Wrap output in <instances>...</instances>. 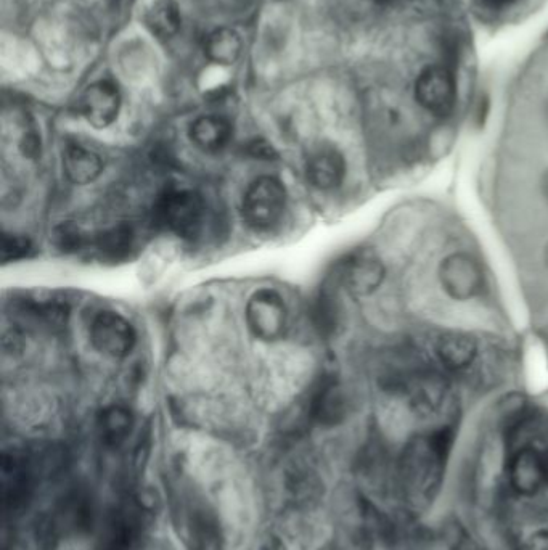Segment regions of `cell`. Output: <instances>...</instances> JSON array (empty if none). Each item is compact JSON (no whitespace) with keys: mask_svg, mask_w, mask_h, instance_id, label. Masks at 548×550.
Listing matches in <instances>:
<instances>
[{"mask_svg":"<svg viewBox=\"0 0 548 550\" xmlns=\"http://www.w3.org/2000/svg\"><path fill=\"white\" fill-rule=\"evenodd\" d=\"M454 438L452 428L441 427L407 444L401 459V480L412 504H430L438 496Z\"/></svg>","mask_w":548,"mask_h":550,"instance_id":"1","label":"cell"},{"mask_svg":"<svg viewBox=\"0 0 548 550\" xmlns=\"http://www.w3.org/2000/svg\"><path fill=\"white\" fill-rule=\"evenodd\" d=\"M44 478H52L45 451L4 452L0 462V499L5 517L25 514Z\"/></svg>","mask_w":548,"mask_h":550,"instance_id":"2","label":"cell"},{"mask_svg":"<svg viewBox=\"0 0 548 550\" xmlns=\"http://www.w3.org/2000/svg\"><path fill=\"white\" fill-rule=\"evenodd\" d=\"M94 523V502L87 491L74 488L58 499L49 514L37 520L39 550H55L58 542L71 534L84 533Z\"/></svg>","mask_w":548,"mask_h":550,"instance_id":"3","label":"cell"},{"mask_svg":"<svg viewBox=\"0 0 548 550\" xmlns=\"http://www.w3.org/2000/svg\"><path fill=\"white\" fill-rule=\"evenodd\" d=\"M150 507L129 496L108 514L95 550H139L150 525Z\"/></svg>","mask_w":548,"mask_h":550,"instance_id":"4","label":"cell"},{"mask_svg":"<svg viewBox=\"0 0 548 550\" xmlns=\"http://www.w3.org/2000/svg\"><path fill=\"white\" fill-rule=\"evenodd\" d=\"M438 284L455 303L481 300L489 290L483 263L468 251H452L439 261Z\"/></svg>","mask_w":548,"mask_h":550,"instance_id":"5","label":"cell"},{"mask_svg":"<svg viewBox=\"0 0 548 550\" xmlns=\"http://www.w3.org/2000/svg\"><path fill=\"white\" fill-rule=\"evenodd\" d=\"M177 526L189 550H224L219 518L203 499L195 494H182L177 501Z\"/></svg>","mask_w":548,"mask_h":550,"instance_id":"6","label":"cell"},{"mask_svg":"<svg viewBox=\"0 0 548 550\" xmlns=\"http://www.w3.org/2000/svg\"><path fill=\"white\" fill-rule=\"evenodd\" d=\"M156 221L180 239H195L206 219V203L200 193L189 189H171L156 205Z\"/></svg>","mask_w":548,"mask_h":550,"instance_id":"7","label":"cell"},{"mask_svg":"<svg viewBox=\"0 0 548 550\" xmlns=\"http://www.w3.org/2000/svg\"><path fill=\"white\" fill-rule=\"evenodd\" d=\"M287 208V189L275 177H259L243 197V216L251 227L267 230L282 219Z\"/></svg>","mask_w":548,"mask_h":550,"instance_id":"8","label":"cell"},{"mask_svg":"<svg viewBox=\"0 0 548 550\" xmlns=\"http://www.w3.org/2000/svg\"><path fill=\"white\" fill-rule=\"evenodd\" d=\"M246 324L254 337L262 341H277L285 335L288 322L287 306L279 293L262 288L246 304Z\"/></svg>","mask_w":548,"mask_h":550,"instance_id":"9","label":"cell"},{"mask_svg":"<svg viewBox=\"0 0 548 550\" xmlns=\"http://www.w3.org/2000/svg\"><path fill=\"white\" fill-rule=\"evenodd\" d=\"M414 92L415 100L426 113L436 118L452 115L457 103V83L454 74L444 66H428L418 74Z\"/></svg>","mask_w":548,"mask_h":550,"instance_id":"10","label":"cell"},{"mask_svg":"<svg viewBox=\"0 0 548 550\" xmlns=\"http://www.w3.org/2000/svg\"><path fill=\"white\" fill-rule=\"evenodd\" d=\"M341 284L357 298H367L383 287L388 277V267L373 251L352 253L341 264Z\"/></svg>","mask_w":548,"mask_h":550,"instance_id":"11","label":"cell"},{"mask_svg":"<svg viewBox=\"0 0 548 550\" xmlns=\"http://www.w3.org/2000/svg\"><path fill=\"white\" fill-rule=\"evenodd\" d=\"M90 341L108 358L121 359L134 349L137 333L118 312L103 311L90 325Z\"/></svg>","mask_w":548,"mask_h":550,"instance_id":"12","label":"cell"},{"mask_svg":"<svg viewBox=\"0 0 548 550\" xmlns=\"http://www.w3.org/2000/svg\"><path fill=\"white\" fill-rule=\"evenodd\" d=\"M434 359L449 374H463L475 366L479 343L473 335L460 330L439 333L433 341Z\"/></svg>","mask_w":548,"mask_h":550,"instance_id":"13","label":"cell"},{"mask_svg":"<svg viewBox=\"0 0 548 550\" xmlns=\"http://www.w3.org/2000/svg\"><path fill=\"white\" fill-rule=\"evenodd\" d=\"M306 174L307 181L317 190L340 189L348 177V161L333 145H320L307 158Z\"/></svg>","mask_w":548,"mask_h":550,"instance_id":"14","label":"cell"},{"mask_svg":"<svg viewBox=\"0 0 548 550\" xmlns=\"http://www.w3.org/2000/svg\"><path fill=\"white\" fill-rule=\"evenodd\" d=\"M121 108V94L110 81L90 84L79 100V111L94 128L105 129L115 123Z\"/></svg>","mask_w":548,"mask_h":550,"instance_id":"15","label":"cell"},{"mask_svg":"<svg viewBox=\"0 0 548 550\" xmlns=\"http://www.w3.org/2000/svg\"><path fill=\"white\" fill-rule=\"evenodd\" d=\"M349 414V399L343 385L333 377L324 378L312 395L309 415L322 427L340 425Z\"/></svg>","mask_w":548,"mask_h":550,"instance_id":"16","label":"cell"},{"mask_svg":"<svg viewBox=\"0 0 548 550\" xmlns=\"http://www.w3.org/2000/svg\"><path fill=\"white\" fill-rule=\"evenodd\" d=\"M508 478L516 493L534 496L547 481L542 467V452L534 448L516 452L508 465Z\"/></svg>","mask_w":548,"mask_h":550,"instance_id":"17","label":"cell"},{"mask_svg":"<svg viewBox=\"0 0 548 550\" xmlns=\"http://www.w3.org/2000/svg\"><path fill=\"white\" fill-rule=\"evenodd\" d=\"M102 160L97 153L79 144L63 148V171L73 184L86 185L102 174Z\"/></svg>","mask_w":548,"mask_h":550,"instance_id":"18","label":"cell"},{"mask_svg":"<svg viewBox=\"0 0 548 550\" xmlns=\"http://www.w3.org/2000/svg\"><path fill=\"white\" fill-rule=\"evenodd\" d=\"M95 253L105 263H123L135 248L134 230L127 224L103 230L94 240Z\"/></svg>","mask_w":548,"mask_h":550,"instance_id":"19","label":"cell"},{"mask_svg":"<svg viewBox=\"0 0 548 550\" xmlns=\"http://www.w3.org/2000/svg\"><path fill=\"white\" fill-rule=\"evenodd\" d=\"M190 139L203 152H221L232 139V126L222 116H201L190 126Z\"/></svg>","mask_w":548,"mask_h":550,"instance_id":"20","label":"cell"},{"mask_svg":"<svg viewBox=\"0 0 548 550\" xmlns=\"http://www.w3.org/2000/svg\"><path fill=\"white\" fill-rule=\"evenodd\" d=\"M242 37L230 28H219L209 34L205 44V55L216 65L229 66L242 55Z\"/></svg>","mask_w":548,"mask_h":550,"instance_id":"21","label":"cell"},{"mask_svg":"<svg viewBox=\"0 0 548 550\" xmlns=\"http://www.w3.org/2000/svg\"><path fill=\"white\" fill-rule=\"evenodd\" d=\"M132 427H134V417L126 407H107L100 415V436H102L103 443L110 448L121 446L131 435Z\"/></svg>","mask_w":548,"mask_h":550,"instance_id":"22","label":"cell"},{"mask_svg":"<svg viewBox=\"0 0 548 550\" xmlns=\"http://www.w3.org/2000/svg\"><path fill=\"white\" fill-rule=\"evenodd\" d=\"M180 18L179 7L174 0H160L148 10L145 15V25L150 33L158 39H171L179 33Z\"/></svg>","mask_w":548,"mask_h":550,"instance_id":"23","label":"cell"},{"mask_svg":"<svg viewBox=\"0 0 548 550\" xmlns=\"http://www.w3.org/2000/svg\"><path fill=\"white\" fill-rule=\"evenodd\" d=\"M21 312L45 329L58 330L68 322V304L60 300H26Z\"/></svg>","mask_w":548,"mask_h":550,"instance_id":"24","label":"cell"},{"mask_svg":"<svg viewBox=\"0 0 548 550\" xmlns=\"http://www.w3.org/2000/svg\"><path fill=\"white\" fill-rule=\"evenodd\" d=\"M314 324L325 337H332L341 322V309L338 300L332 293H320L312 309Z\"/></svg>","mask_w":548,"mask_h":550,"instance_id":"25","label":"cell"},{"mask_svg":"<svg viewBox=\"0 0 548 550\" xmlns=\"http://www.w3.org/2000/svg\"><path fill=\"white\" fill-rule=\"evenodd\" d=\"M0 253H2L4 263H15V261H21V259L33 255V242L23 235L4 234L2 235Z\"/></svg>","mask_w":548,"mask_h":550,"instance_id":"26","label":"cell"},{"mask_svg":"<svg viewBox=\"0 0 548 550\" xmlns=\"http://www.w3.org/2000/svg\"><path fill=\"white\" fill-rule=\"evenodd\" d=\"M54 239L57 247L63 253H78L86 247V235L82 234L81 229L71 222H65L55 229Z\"/></svg>","mask_w":548,"mask_h":550,"instance_id":"27","label":"cell"},{"mask_svg":"<svg viewBox=\"0 0 548 550\" xmlns=\"http://www.w3.org/2000/svg\"><path fill=\"white\" fill-rule=\"evenodd\" d=\"M523 550H548V531H534L528 539L524 541Z\"/></svg>","mask_w":548,"mask_h":550,"instance_id":"28","label":"cell"},{"mask_svg":"<svg viewBox=\"0 0 548 550\" xmlns=\"http://www.w3.org/2000/svg\"><path fill=\"white\" fill-rule=\"evenodd\" d=\"M539 193L542 200L547 203L548 206V168L545 169L544 173L540 174L539 177Z\"/></svg>","mask_w":548,"mask_h":550,"instance_id":"29","label":"cell"},{"mask_svg":"<svg viewBox=\"0 0 548 550\" xmlns=\"http://www.w3.org/2000/svg\"><path fill=\"white\" fill-rule=\"evenodd\" d=\"M261 550H287L283 546V542L275 536H269L266 541L262 542Z\"/></svg>","mask_w":548,"mask_h":550,"instance_id":"30","label":"cell"},{"mask_svg":"<svg viewBox=\"0 0 548 550\" xmlns=\"http://www.w3.org/2000/svg\"><path fill=\"white\" fill-rule=\"evenodd\" d=\"M479 2L489 9H504L507 5L515 4L516 0H479Z\"/></svg>","mask_w":548,"mask_h":550,"instance_id":"31","label":"cell"},{"mask_svg":"<svg viewBox=\"0 0 548 550\" xmlns=\"http://www.w3.org/2000/svg\"><path fill=\"white\" fill-rule=\"evenodd\" d=\"M542 467H544L545 480L548 483V448L542 452Z\"/></svg>","mask_w":548,"mask_h":550,"instance_id":"32","label":"cell"},{"mask_svg":"<svg viewBox=\"0 0 548 550\" xmlns=\"http://www.w3.org/2000/svg\"><path fill=\"white\" fill-rule=\"evenodd\" d=\"M540 258H542V264H544L545 269L548 271V240L545 242L544 248H542Z\"/></svg>","mask_w":548,"mask_h":550,"instance_id":"33","label":"cell"},{"mask_svg":"<svg viewBox=\"0 0 548 550\" xmlns=\"http://www.w3.org/2000/svg\"><path fill=\"white\" fill-rule=\"evenodd\" d=\"M378 4H394V2H399V0H377Z\"/></svg>","mask_w":548,"mask_h":550,"instance_id":"34","label":"cell"},{"mask_svg":"<svg viewBox=\"0 0 548 550\" xmlns=\"http://www.w3.org/2000/svg\"><path fill=\"white\" fill-rule=\"evenodd\" d=\"M547 123H548V107H547Z\"/></svg>","mask_w":548,"mask_h":550,"instance_id":"35","label":"cell"}]
</instances>
